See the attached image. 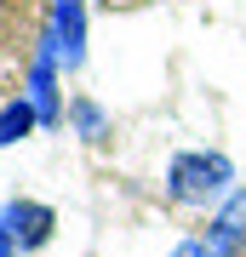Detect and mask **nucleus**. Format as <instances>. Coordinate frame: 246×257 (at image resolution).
I'll use <instances>...</instances> for the list:
<instances>
[{
    "label": "nucleus",
    "instance_id": "4",
    "mask_svg": "<svg viewBox=\"0 0 246 257\" xmlns=\"http://www.w3.org/2000/svg\"><path fill=\"white\" fill-rule=\"evenodd\" d=\"M35 120H40V109H35V103H29V97L6 103V109H0V149H6V143H18L23 132L35 126Z\"/></svg>",
    "mask_w": 246,
    "mask_h": 257
},
{
    "label": "nucleus",
    "instance_id": "3",
    "mask_svg": "<svg viewBox=\"0 0 246 257\" xmlns=\"http://www.w3.org/2000/svg\"><path fill=\"white\" fill-rule=\"evenodd\" d=\"M46 46L57 52V63L80 69V57H86V12H80V0H57L52 6V35H46Z\"/></svg>",
    "mask_w": 246,
    "mask_h": 257
},
{
    "label": "nucleus",
    "instance_id": "1",
    "mask_svg": "<svg viewBox=\"0 0 246 257\" xmlns=\"http://www.w3.org/2000/svg\"><path fill=\"white\" fill-rule=\"evenodd\" d=\"M235 183V166H229L223 155H206V149H195V155H178L172 166H166V194L183 206H206L218 200V194Z\"/></svg>",
    "mask_w": 246,
    "mask_h": 257
},
{
    "label": "nucleus",
    "instance_id": "6",
    "mask_svg": "<svg viewBox=\"0 0 246 257\" xmlns=\"http://www.w3.org/2000/svg\"><path fill=\"white\" fill-rule=\"evenodd\" d=\"M172 257H212V246H206V240H183Z\"/></svg>",
    "mask_w": 246,
    "mask_h": 257
},
{
    "label": "nucleus",
    "instance_id": "5",
    "mask_svg": "<svg viewBox=\"0 0 246 257\" xmlns=\"http://www.w3.org/2000/svg\"><path fill=\"white\" fill-rule=\"evenodd\" d=\"M74 126H80L86 138H103V109L98 103H74Z\"/></svg>",
    "mask_w": 246,
    "mask_h": 257
},
{
    "label": "nucleus",
    "instance_id": "7",
    "mask_svg": "<svg viewBox=\"0 0 246 257\" xmlns=\"http://www.w3.org/2000/svg\"><path fill=\"white\" fill-rule=\"evenodd\" d=\"M0 257H12V240H6V234H0Z\"/></svg>",
    "mask_w": 246,
    "mask_h": 257
},
{
    "label": "nucleus",
    "instance_id": "2",
    "mask_svg": "<svg viewBox=\"0 0 246 257\" xmlns=\"http://www.w3.org/2000/svg\"><path fill=\"white\" fill-rule=\"evenodd\" d=\"M52 229H57V211L40 206V200H12V206H0V234H6L12 246H23V251H40L46 240H52Z\"/></svg>",
    "mask_w": 246,
    "mask_h": 257
}]
</instances>
